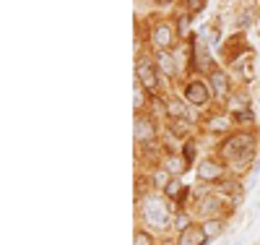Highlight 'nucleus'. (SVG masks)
<instances>
[{
  "mask_svg": "<svg viewBox=\"0 0 260 245\" xmlns=\"http://www.w3.org/2000/svg\"><path fill=\"white\" fill-rule=\"evenodd\" d=\"M221 154H224V159H226L234 170L245 172L247 165L252 162V154H255V149H252V139L247 136V133H242V136H232L229 141H224Z\"/></svg>",
  "mask_w": 260,
  "mask_h": 245,
  "instance_id": "nucleus-1",
  "label": "nucleus"
},
{
  "mask_svg": "<svg viewBox=\"0 0 260 245\" xmlns=\"http://www.w3.org/2000/svg\"><path fill=\"white\" fill-rule=\"evenodd\" d=\"M143 222H146L148 227H154V230L167 227L169 211H167V206L159 201V198H148V201L143 204Z\"/></svg>",
  "mask_w": 260,
  "mask_h": 245,
  "instance_id": "nucleus-2",
  "label": "nucleus"
},
{
  "mask_svg": "<svg viewBox=\"0 0 260 245\" xmlns=\"http://www.w3.org/2000/svg\"><path fill=\"white\" fill-rule=\"evenodd\" d=\"M138 78H141L143 89H148V92H156L159 78H156V68L151 65V60H146V58L138 60Z\"/></svg>",
  "mask_w": 260,
  "mask_h": 245,
  "instance_id": "nucleus-3",
  "label": "nucleus"
},
{
  "mask_svg": "<svg viewBox=\"0 0 260 245\" xmlns=\"http://www.w3.org/2000/svg\"><path fill=\"white\" fill-rule=\"evenodd\" d=\"M185 99L190 102V104H206L208 102V86L203 84V81H192V84H187V89H185Z\"/></svg>",
  "mask_w": 260,
  "mask_h": 245,
  "instance_id": "nucleus-4",
  "label": "nucleus"
},
{
  "mask_svg": "<svg viewBox=\"0 0 260 245\" xmlns=\"http://www.w3.org/2000/svg\"><path fill=\"white\" fill-rule=\"evenodd\" d=\"M198 177H201L203 183L219 180V177H221V165H219V162H211V159L201 162V165H198Z\"/></svg>",
  "mask_w": 260,
  "mask_h": 245,
  "instance_id": "nucleus-5",
  "label": "nucleus"
},
{
  "mask_svg": "<svg viewBox=\"0 0 260 245\" xmlns=\"http://www.w3.org/2000/svg\"><path fill=\"white\" fill-rule=\"evenodd\" d=\"M136 141L141 144H151V141H156V128L151 125V120H138L136 123Z\"/></svg>",
  "mask_w": 260,
  "mask_h": 245,
  "instance_id": "nucleus-6",
  "label": "nucleus"
},
{
  "mask_svg": "<svg viewBox=\"0 0 260 245\" xmlns=\"http://www.w3.org/2000/svg\"><path fill=\"white\" fill-rule=\"evenodd\" d=\"M208 237L203 232V227H187L182 235H180V245H206Z\"/></svg>",
  "mask_w": 260,
  "mask_h": 245,
  "instance_id": "nucleus-7",
  "label": "nucleus"
},
{
  "mask_svg": "<svg viewBox=\"0 0 260 245\" xmlns=\"http://www.w3.org/2000/svg\"><path fill=\"white\" fill-rule=\"evenodd\" d=\"M211 92L219 97V99L226 97V92H229V78H226V73H221V71L211 73Z\"/></svg>",
  "mask_w": 260,
  "mask_h": 245,
  "instance_id": "nucleus-8",
  "label": "nucleus"
},
{
  "mask_svg": "<svg viewBox=\"0 0 260 245\" xmlns=\"http://www.w3.org/2000/svg\"><path fill=\"white\" fill-rule=\"evenodd\" d=\"M195 65H198V68H208V65H211L208 47H206V39L203 37H195Z\"/></svg>",
  "mask_w": 260,
  "mask_h": 245,
  "instance_id": "nucleus-9",
  "label": "nucleus"
},
{
  "mask_svg": "<svg viewBox=\"0 0 260 245\" xmlns=\"http://www.w3.org/2000/svg\"><path fill=\"white\" fill-rule=\"evenodd\" d=\"M151 39H154V44H156L159 50H167L169 44H172V29H169L167 24H159V26L154 29V37H151Z\"/></svg>",
  "mask_w": 260,
  "mask_h": 245,
  "instance_id": "nucleus-10",
  "label": "nucleus"
},
{
  "mask_svg": "<svg viewBox=\"0 0 260 245\" xmlns=\"http://www.w3.org/2000/svg\"><path fill=\"white\" fill-rule=\"evenodd\" d=\"M167 113H169L172 118H180V120H192L190 110H187L180 99H167Z\"/></svg>",
  "mask_w": 260,
  "mask_h": 245,
  "instance_id": "nucleus-11",
  "label": "nucleus"
},
{
  "mask_svg": "<svg viewBox=\"0 0 260 245\" xmlns=\"http://www.w3.org/2000/svg\"><path fill=\"white\" fill-rule=\"evenodd\" d=\"M156 63H159V68H161L167 76H177V60L172 58L167 50H161V52L156 55Z\"/></svg>",
  "mask_w": 260,
  "mask_h": 245,
  "instance_id": "nucleus-12",
  "label": "nucleus"
},
{
  "mask_svg": "<svg viewBox=\"0 0 260 245\" xmlns=\"http://www.w3.org/2000/svg\"><path fill=\"white\" fill-rule=\"evenodd\" d=\"M221 209V198H216V196H206L203 198V206H201V214L203 216H211Z\"/></svg>",
  "mask_w": 260,
  "mask_h": 245,
  "instance_id": "nucleus-13",
  "label": "nucleus"
},
{
  "mask_svg": "<svg viewBox=\"0 0 260 245\" xmlns=\"http://www.w3.org/2000/svg\"><path fill=\"white\" fill-rule=\"evenodd\" d=\"M252 63H255V60H252V55H245V58H242V65L237 63V71H242V78H245V81H252V78H255Z\"/></svg>",
  "mask_w": 260,
  "mask_h": 245,
  "instance_id": "nucleus-14",
  "label": "nucleus"
},
{
  "mask_svg": "<svg viewBox=\"0 0 260 245\" xmlns=\"http://www.w3.org/2000/svg\"><path fill=\"white\" fill-rule=\"evenodd\" d=\"M221 230H224V225H221L219 219H208L206 225H203V232H206V237H208V240L219 237V235H221Z\"/></svg>",
  "mask_w": 260,
  "mask_h": 245,
  "instance_id": "nucleus-15",
  "label": "nucleus"
},
{
  "mask_svg": "<svg viewBox=\"0 0 260 245\" xmlns=\"http://www.w3.org/2000/svg\"><path fill=\"white\" fill-rule=\"evenodd\" d=\"M167 196L169 198H177V201H182V198H185V183H180V177L167 185Z\"/></svg>",
  "mask_w": 260,
  "mask_h": 245,
  "instance_id": "nucleus-16",
  "label": "nucleus"
},
{
  "mask_svg": "<svg viewBox=\"0 0 260 245\" xmlns=\"http://www.w3.org/2000/svg\"><path fill=\"white\" fill-rule=\"evenodd\" d=\"M169 183H172L169 170H167V167H159V170L154 172V185H159V188H167Z\"/></svg>",
  "mask_w": 260,
  "mask_h": 245,
  "instance_id": "nucleus-17",
  "label": "nucleus"
},
{
  "mask_svg": "<svg viewBox=\"0 0 260 245\" xmlns=\"http://www.w3.org/2000/svg\"><path fill=\"white\" fill-rule=\"evenodd\" d=\"M185 167H187V159H169V165H167L169 172H177V175H180Z\"/></svg>",
  "mask_w": 260,
  "mask_h": 245,
  "instance_id": "nucleus-18",
  "label": "nucleus"
},
{
  "mask_svg": "<svg viewBox=\"0 0 260 245\" xmlns=\"http://www.w3.org/2000/svg\"><path fill=\"white\" fill-rule=\"evenodd\" d=\"M136 245H154V240H151V235H146V232H136Z\"/></svg>",
  "mask_w": 260,
  "mask_h": 245,
  "instance_id": "nucleus-19",
  "label": "nucleus"
},
{
  "mask_svg": "<svg viewBox=\"0 0 260 245\" xmlns=\"http://www.w3.org/2000/svg\"><path fill=\"white\" fill-rule=\"evenodd\" d=\"M175 227H177L180 232H185V230H187V216H185V214H180V216L175 219Z\"/></svg>",
  "mask_w": 260,
  "mask_h": 245,
  "instance_id": "nucleus-20",
  "label": "nucleus"
},
{
  "mask_svg": "<svg viewBox=\"0 0 260 245\" xmlns=\"http://www.w3.org/2000/svg\"><path fill=\"white\" fill-rule=\"evenodd\" d=\"M192 151H195V146H192V141H190V144H187V149H185V159H187V162L192 159Z\"/></svg>",
  "mask_w": 260,
  "mask_h": 245,
  "instance_id": "nucleus-21",
  "label": "nucleus"
},
{
  "mask_svg": "<svg viewBox=\"0 0 260 245\" xmlns=\"http://www.w3.org/2000/svg\"><path fill=\"white\" fill-rule=\"evenodd\" d=\"M203 6V0H190V8H201Z\"/></svg>",
  "mask_w": 260,
  "mask_h": 245,
  "instance_id": "nucleus-22",
  "label": "nucleus"
},
{
  "mask_svg": "<svg viewBox=\"0 0 260 245\" xmlns=\"http://www.w3.org/2000/svg\"><path fill=\"white\" fill-rule=\"evenodd\" d=\"M161 3H172V0H161Z\"/></svg>",
  "mask_w": 260,
  "mask_h": 245,
  "instance_id": "nucleus-23",
  "label": "nucleus"
}]
</instances>
